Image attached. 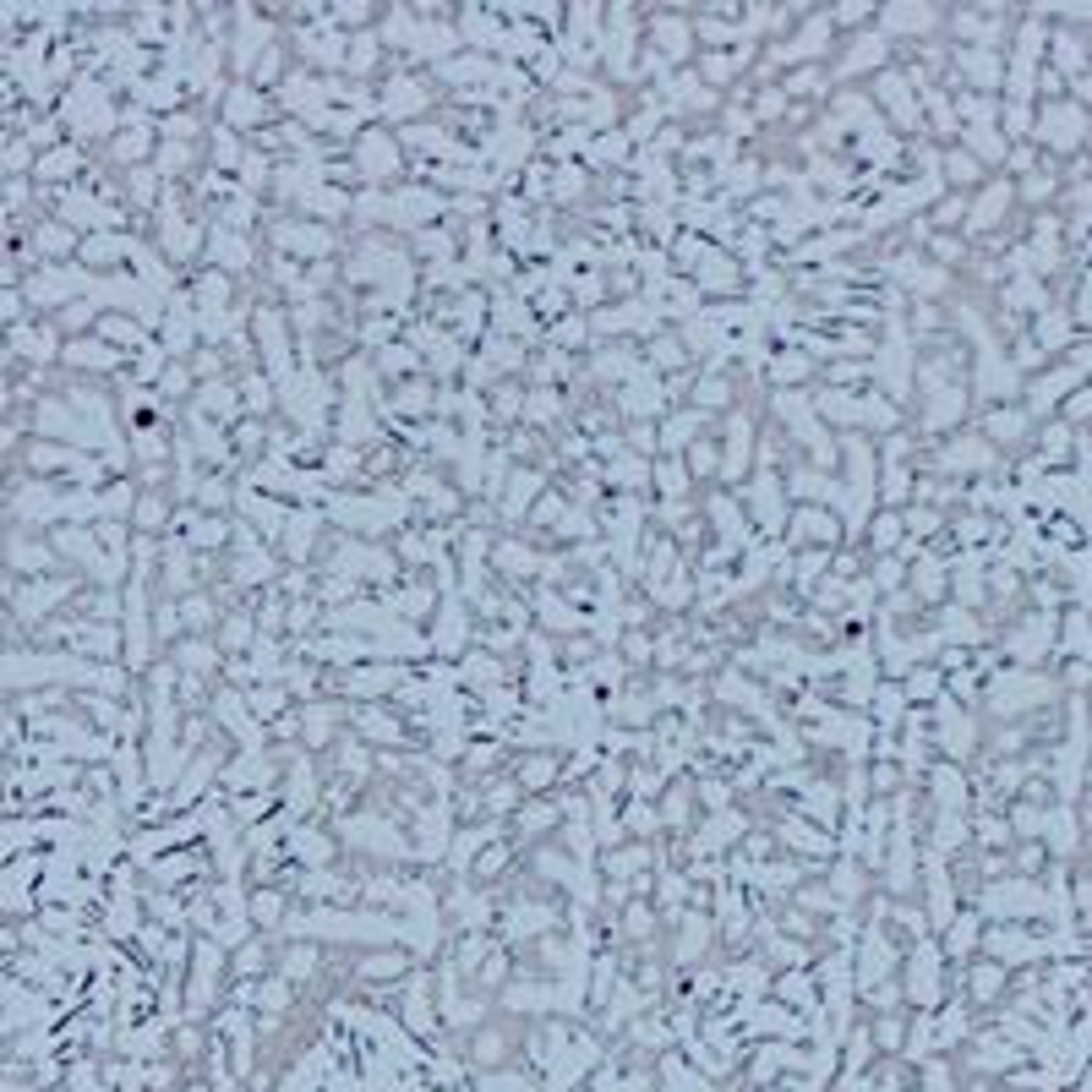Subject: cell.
<instances>
[{
  "label": "cell",
  "mask_w": 1092,
  "mask_h": 1092,
  "mask_svg": "<svg viewBox=\"0 0 1092 1092\" xmlns=\"http://www.w3.org/2000/svg\"><path fill=\"white\" fill-rule=\"evenodd\" d=\"M257 115H263V98L257 93H235L230 98V121H257Z\"/></svg>",
  "instance_id": "1"
}]
</instances>
